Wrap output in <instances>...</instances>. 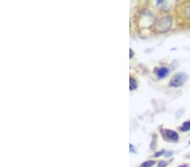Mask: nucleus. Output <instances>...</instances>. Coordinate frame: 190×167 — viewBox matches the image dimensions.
<instances>
[{
    "label": "nucleus",
    "mask_w": 190,
    "mask_h": 167,
    "mask_svg": "<svg viewBox=\"0 0 190 167\" xmlns=\"http://www.w3.org/2000/svg\"><path fill=\"white\" fill-rule=\"evenodd\" d=\"M165 135L167 138L168 139L172 141H177L178 140V134L177 132H174L173 130H165Z\"/></svg>",
    "instance_id": "7ed1b4c3"
},
{
    "label": "nucleus",
    "mask_w": 190,
    "mask_h": 167,
    "mask_svg": "<svg viewBox=\"0 0 190 167\" xmlns=\"http://www.w3.org/2000/svg\"><path fill=\"white\" fill-rule=\"evenodd\" d=\"M164 153V151H161V152H158V153H155V157H159L161 154H162Z\"/></svg>",
    "instance_id": "1a4fd4ad"
},
{
    "label": "nucleus",
    "mask_w": 190,
    "mask_h": 167,
    "mask_svg": "<svg viewBox=\"0 0 190 167\" xmlns=\"http://www.w3.org/2000/svg\"><path fill=\"white\" fill-rule=\"evenodd\" d=\"M155 165V161L153 160H148L146 162H144L141 165V167H151Z\"/></svg>",
    "instance_id": "0eeeda50"
},
{
    "label": "nucleus",
    "mask_w": 190,
    "mask_h": 167,
    "mask_svg": "<svg viewBox=\"0 0 190 167\" xmlns=\"http://www.w3.org/2000/svg\"><path fill=\"white\" fill-rule=\"evenodd\" d=\"M171 26H172V18L167 16L159 20L158 24L156 25V30L160 33H162L167 31Z\"/></svg>",
    "instance_id": "f257e3e1"
},
{
    "label": "nucleus",
    "mask_w": 190,
    "mask_h": 167,
    "mask_svg": "<svg viewBox=\"0 0 190 167\" xmlns=\"http://www.w3.org/2000/svg\"><path fill=\"white\" fill-rule=\"evenodd\" d=\"M181 131L182 132H187V131H189L190 130V121H188V122H185V123L182 124L181 128Z\"/></svg>",
    "instance_id": "423d86ee"
},
{
    "label": "nucleus",
    "mask_w": 190,
    "mask_h": 167,
    "mask_svg": "<svg viewBox=\"0 0 190 167\" xmlns=\"http://www.w3.org/2000/svg\"><path fill=\"white\" fill-rule=\"evenodd\" d=\"M178 167H188V165H180V166Z\"/></svg>",
    "instance_id": "f8f14e48"
},
{
    "label": "nucleus",
    "mask_w": 190,
    "mask_h": 167,
    "mask_svg": "<svg viewBox=\"0 0 190 167\" xmlns=\"http://www.w3.org/2000/svg\"><path fill=\"white\" fill-rule=\"evenodd\" d=\"M188 79V76L185 74H177L171 79L169 85L171 87H179L185 83Z\"/></svg>",
    "instance_id": "f03ea898"
},
{
    "label": "nucleus",
    "mask_w": 190,
    "mask_h": 167,
    "mask_svg": "<svg viewBox=\"0 0 190 167\" xmlns=\"http://www.w3.org/2000/svg\"><path fill=\"white\" fill-rule=\"evenodd\" d=\"M168 72H169V70H168V68H159L157 70V76L159 77L160 79H162V78L167 76Z\"/></svg>",
    "instance_id": "20e7f679"
},
{
    "label": "nucleus",
    "mask_w": 190,
    "mask_h": 167,
    "mask_svg": "<svg viewBox=\"0 0 190 167\" xmlns=\"http://www.w3.org/2000/svg\"><path fill=\"white\" fill-rule=\"evenodd\" d=\"M138 84H137V82H136V80L132 78V77H130V79H129V87H130V90H135V89L137 88Z\"/></svg>",
    "instance_id": "39448f33"
},
{
    "label": "nucleus",
    "mask_w": 190,
    "mask_h": 167,
    "mask_svg": "<svg viewBox=\"0 0 190 167\" xmlns=\"http://www.w3.org/2000/svg\"><path fill=\"white\" fill-rule=\"evenodd\" d=\"M129 147H130V150H131V152H133V153H135V151H134V149H133V145H130Z\"/></svg>",
    "instance_id": "9d476101"
},
{
    "label": "nucleus",
    "mask_w": 190,
    "mask_h": 167,
    "mask_svg": "<svg viewBox=\"0 0 190 167\" xmlns=\"http://www.w3.org/2000/svg\"><path fill=\"white\" fill-rule=\"evenodd\" d=\"M129 53H130V58H131V57H133V51L131 50V49L129 50Z\"/></svg>",
    "instance_id": "9b49d317"
},
{
    "label": "nucleus",
    "mask_w": 190,
    "mask_h": 167,
    "mask_svg": "<svg viewBox=\"0 0 190 167\" xmlns=\"http://www.w3.org/2000/svg\"><path fill=\"white\" fill-rule=\"evenodd\" d=\"M167 163L166 162V161H160V162L158 163L157 167H166L167 166Z\"/></svg>",
    "instance_id": "6e6552de"
}]
</instances>
